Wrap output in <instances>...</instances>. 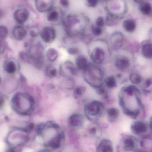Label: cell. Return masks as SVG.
<instances>
[{
	"instance_id": "obj_24",
	"label": "cell",
	"mask_w": 152,
	"mask_h": 152,
	"mask_svg": "<svg viewBox=\"0 0 152 152\" xmlns=\"http://www.w3.org/2000/svg\"><path fill=\"white\" fill-rule=\"evenodd\" d=\"M46 58L49 61L54 62L59 57V53L54 48H51L46 51Z\"/></svg>"
},
{
	"instance_id": "obj_25",
	"label": "cell",
	"mask_w": 152,
	"mask_h": 152,
	"mask_svg": "<svg viewBox=\"0 0 152 152\" xmlns=\"http://www.w3.org/2000/svg\"><path fill=\"white\" fill-rule=\"evenodd\" d=\"M107 113L109 120L111 121H114L118 118L120 111L117 108L111 107L107 110Z\"/></svg>"
},
{
	"instance_id": "obj_43",
	"label": "cell",
	"mask_w": 152,
	"mask_h": 152,
	"mask_svg": "<svg viewBox=\"0 0 152 152\" xmlns=\"http://www.w3.org/2000/svg\"><path fill=\"white\" fill-rule=\"evenodd\" d=\"M4 99L2 96H0V110L2 109L4 106Z\"/></svg>"
},
{
	"instance_id": "obj_12",
	"label": "cell",
	"mask_w": 152,
	"mask_h": 152,
	"mask_svg": "<svg viewBox=\"0 0 152 152\" xmlns=\"http://www.w3.org/2000/svg\"><path fill=\"white\" fill-rule=\"evenodd\" d=\"M41 38L45 42L51 43L56 38V32L52 28L46 27L42 29L40 34Z\"/></svg>"
},
{
	"instance_id": "obj_20",
	"label": "cell",
	"mask_w": 152,
	"mask_h": 152,
	"mask_svg": "<svg viewBox=\"0 0 152 152\" xmlns=\"http://www.w3.org/2000/svg\"><path fill=\"white\" fill-rule=\"evenodd\" d=\"M12 36L15 40L20 41L23 40L27 35V31L21 26H17L13 28Z\"/></svg>"
},
{
	"instance_id": "obj_22",
	"label": "cell",
	"mask_w": 152,
	"mask_h": 152,
	"mask_svg": "<svg viewBox=\"0 0 152 152\" xmlns=\"http://www.w3.org/2000/svg\"><path fill=\"white\" fill-rule=\"evenodd\" d=\"M52 0H36V6L38 11L45 12L51 6Z\"/></svg>"
},
{
	"instance_id": "obj_39",
	"label": "cell",
	"mask_w": 152,
	"mask_h": 152,
	"mask_svg": "<svg viewBox=\"0 0 152 152\" xmlns=\"http://www.w3.org/2000/svg\"><path fill=\"white\" fill-rule=\"evenodd\" d=\"M95 23L96 26L101 28L104 26V20L102 17H100L96 19Z\"/></svg>"
},
{
	"instance_id": "obj_5",
	"label": "cell",
	"mask_w": 152,
	"mask_h": 152,
	"mask_svg": "<svg viewBox=\"0 0 152 152\" xmlns=\"http://www.w3.org/2000/svg\"><path fill=\"white\" fill-rule=\"evenodd\" d=\"M84 77L87 84L96 88L103 86L104 74L98 66L89 64L87 68L84 71Z\"/></svg>"
},
{
	"instance_id": "obj_15",
	"label": "cell",
	"mask_w": 152,
	"mask_h": 152,
	"mask_svg": "<svg viewBox=\"0 0 152 152\" xmlns=\"http://www.w3.org/2000/svg\"><path fill=\"white\" fill-rule=\"evenodd\" d=\"M3 69L7 74L13 75L18 70L19 65L15 60L11 58L8 59L4 62Z\"/></svg>"
},
{
	"instance_id": "obj_2",
	"label": "cell",
	"mask_w": 152,
	"mask_h": 152,
	"mask_svg": "<svg viewBox=\"0 0 152 152\" xmlns=\"http://www.w3.org/2000/svg\"><path fill=\"white\" fill-rule=\"evenodd\" d=\"M37 131L46 148L55 150L59 149L65 139L62 129L55 122L49 121L38 125Z\"/></svg>"
},
{
	"instance_id": "obj_35",
	"label": "cell",
	"mask_w": 152,
	"mask_h": 152,
	"mask_svg": "<svg viewBox=\"0 0 152 152\" xmlns=\"http://www.w3.org/2000/svg\"><path fill=\"white\" fill-rule=\"evenodd\" d=\"M144 90L146 93H150L152 92V80L148 78L145 80L143 85Z\"/></svg>"
},
{
	"instance_id": "obj_9",
	"label": "cell",
	"mask_w": 152,
	"mask_h": 152,
	"mask_svg": "<svg viewBox=\"0 0 152 152\" xmlns=\"http://www.w3.org/2000/svg\"><path fill=\"white\" fill-rule=\"evenodd\" d=\"M78 70L76 66L71 61H67L61 64L59 72L60 75L64 77L70 78L77 75Z\"/></svg>"
},
{
	"instance_id": "obj_34",
	"label": "cell",
	"mask_w": 152,
	"mask_h": 152,
	"mask_svg": "<svg viewBox=\"0 0 152 152\" xmlns=\"http://www.w3.org/2000/svg\"><path fill=\"white\" fill-rule=\"evenodd\" d=\"M95 89L97 94L101 96L104 99H106L108 98V92L103 86H101Z\"/></svg>"
},
{
	"instance_id": "obj_3",
	"label": "cell",
	"mask_w": 152,
	"mask_h": 152,
	"mask_svg": "<svg viewBox=\"0 0 152 152\" xmlns=\"http://www.w3.org/2000/svg\"><path fill=\"white\" fill-rule=\"evenodd\" d=\"M35 100L29 94L24 92H17L13 95L10 101L12 109L21 116L31 115L35 108Z\"/></svg>"
},
{
	"instance_id": "obj_32",
	"label": "cell",
	"mask_w": 152,
	"mask_h": 152,
	"mask_svg": "<svg viewBox=\"0 0 152 152\" xmlns=\"http://www.w3.org/2000/svg\"><path fill=\"white\" fill-rule=\"evenodd\" d=\"M67 79L64 80L62 82L63 87L66 89H73L75 86V82L70 78H66Z\"/></svg>"
},
{
	"instance_id": "obj_41",
	"label": "cell",
	"mask_w": 152,
	"mask_h": 152,
	"mask_svg": "<svg viewBox=\"0 0 152 152\" xmlns=\"http://www.w3.org/2000/svg\"><path fill=\"white\" fill-rule=\"evenodd\" d=\"M87 5L90 7H95L98 3V0H87Z\"/></svg>"
},
{
	"instance_id": "obj_27",
	"label": "cell",
	"mask_w": 152,
	"mask_h": 152,
	"mask_svg": "<svg viewBox=\"0 0 152 152\" xmlns=\"http://www.w3.org/2000/svg\"><path fill=\"white\" fill-rule=\"evenodd\" d=\"M141 147L145 150H151L152 140L151 137L149 136H145L141 139L140 142Z\"/></svg>"
},
{
	"instance_id": "obj_21",
	"label": "cell",
	"mask_w": 152,
	"mask_h": 152,
	"mask_svg": "<svg viewBox=\"0 0 152 152\" xmlns=\"http://www.w3.org/2000/svg\"><path fill=\"white\" fill-rule=\"evenodd\" d=\"M76 64L78 69L84 71L87 68L89 63L85 56L80 55L78 56L76 58Z\"/></svg>"
},
{
	"instance_id": "obj_4",
	"label": "cell",
	"mask_w": 152,
	"mask_h": 152,
	"mask_svg": "<svg viewBox=\"0 0 152 152\" xmlns=\"http://www.w3.org/2000/svg\"><path fill=\"white\" fill-rule=\"evenodd\" d=\"M100 44L96 43L91 45L89 50L90 58L97 65L102 64L106 62L107 58L110 56L109 46L105 42L99 41Z\"/></svg>"
},
{
	"instance_id": "obj_28",
	"label": "cell",
	"mask_w": 152,
	"mask_h": 152,
	"mask_svg": "<svg viewBox=\"0 0 152 152\" xmlns=\"http://www.w3.org/2000/svg\"><path fill=\"white\" fill-rule=\"evenodd\" d=\"M87 91V88L84 86H78L74 88L73 95L76 99H79L82 97Z\"/></svg>"
},
{
	"instance_id": "obj_16",
	"label": "cell",
	"mask_w": 152,
	"mask_h": 152,
	"mask_svg": "<svg viewBox=\"0 0 152 152\" xmlns=\"http://www.w3.org/2000/svg\"><path fill=\"white\" fill-rule=\"evenodd\" d=\"M28 10L26 8H20L16 10L14 13V18L15 21L19 24L26 22L29 17Z\"/></svg>"
},
{
	"instance_id": "obj_29",
	"label": "cell",
	"mask_w": 152,
	"mask_h": 152,
	"mask_svg": "<svg viewBox=\"0 0 152 152\" xmlns=\"http://www.w3.org/2000/svg\"><path fill=\"white\" fill-rule=\"evenodd\" d=\"M139 9L143 14L149 15L152 12V7L151 4L148 2H142L139 6Z\"/></svg>"
},
{
	"instance_id": "obj_11",
	"label": "cell",
	"mask_w": 152,
	"mask_h": 152,
	"mask_svg": "<svg viewBox=\"0 0 152 152\" xmlns=\"http://www.w3.org/2000/svg\"><path fill=\"white\" fill-rule=\"evenodd\" d=\"M124 38L123 35L120 32L113 33L111 37L110 46L114 50H118L123 47Z\"/></svg>"
},
{
	"instance_id": "obj_6",
	"label": "cell",
	"mask_w": 152,
	"mask_h": 152,
	"mask_svg": "<svg viewBox=\"0 0 152 152\" xmlns=\"http://www.w3.org/2000/svg\"><path fill=\"white\" fill-rule=\"evenodd\" d=\"M28 133L26 128H15L10 131L7 135L6 142L11 148L24 145L29 140Z\"/></svg>"
},
{
	"instance_id": "obj_1",
	"label": "cell",
	"mask_w": 152,
	"mask_h": 152,
	"mask_svg": "<svg viewBox=\"0 0 152 152\" xmlns=\"http://www.w3.org/2000/svg\"><path fill=\"white\" fill-rule=\"evenodd\" d=\"M120 105L123 112L130 118H136L140 114L141 110V93L134 85L123 87L120 91Z\"/></svg>"
},
{
	"instance_id": "obj_47",
	"label": "cell",
	"mask_w": 152,
	"mask_h": 152,
	"mask_svg": "<svg viewBox=\"0 0 152 152\" xmlns=\"http://www.w3.org/2000/svg\"><path fill=\"white\" fill-rule=\"evenodd\" d=\"M39 152H50L48 150H43V151H41Z\"/></svg>"
},
{
	"instance_id": "obj_36",
	"label": "cell",
	"mask_w": 152,
	"mask_h": 152,
	"mask_svg": "<svg viewBox=\"0 0 152 152\" xmlns=\"http://www.w3.org/2000/svg\"><path fill=\"white\" fill-rule=\"evenodd\" d=\"M8 35V29L5 26H0V39L4 40Z\"/></svg>"
},
{
	"instance_id": "obj_19",
	"label": "cell",
	"mask_w": 152,
	"mask_h": 152,
	"mask_svg": "<svg viewBox=\"0 0 152 152\" xmlns=\"http://www.w3.org/2000/svg\"><path fill=\"white\" fill-rule=\"evenodd\" d=\"M142 53L144 58L147 59H151L152 58V45L151 42L145 41L142 43Z\"/></svg>"
},
{
	"instance_id": "obj_14",
	"label": "cell",
	"mask_w": 152,
	"mask_h": 152,
	"mask_svg": "<svg viewBox=\"0 0 152 152\" xmlns=\"http://www.w3.org/2000/svg\"><path fill=\"white\" fill-rule=\"evenodd\" d=\"M115 66L116 68L120 71L127 70L130 66L129 59L124 55H118L115 59Z\"/></svg>"
},
{
	"instance_id": "obj_17",
	"label": "cell",
	"mask_w": 152,
	"mask_h": 152,
	"mask_svg": "<svg viewBox=\"0 0 152 152\" xmlns=\"http://www.w3.org/2000/svg\"><path fill=\"white\" fill-rule=\"evenodd\" d=\"M96 152H113L112 142L109 139H102L96 148Z\"/></svg>"
},
{
	"instance_id": "obj_44",
	"label": "cell",
	"mask_w": 152,
	"mask_h": 152,
	"mask_svg": "<svg viewBox=\"0 0 152 152\" xmlns=\"http://www.w3.org/2000/svg\"><path fill=\"white\" fill-rule=\"evenodd\" d=\"M6 152H15V151H14V148H11L10 147V149L7 150Z\"/></svg>"
},
{
	"instance_id": "obj_18",
	"label": "cell",
	"mask_w": 152,
	"mask_h": 152,
	"mask_svg": "<svg viewBox=\"0 0 152 152\" xmlns=\"http://www.w3.org/2000/svg\"><path fill=\"white\" fill-rule=\"evenodd\" d=\"M102 129L101 126L97 123L91 124L87 128V134L91 137L100 138L102 135Z\"/></svg>"
},
{
	"instance_id": "obj_8",
	"label": "cell",
	"mask_w": 152,
	"mask_h": 152,
	"mask_svg": "<svg viewBox=\"0 0 152 152\" xmlns=\"http://www.w3.org/2000/svg\"><path fill=\"white\" fill-rule=\"evenodd\" d=\"M137 142L138 141L135 137L125 136L120 141V149L124 152H134L137 150Z\"/></svg>"
},
{
	"instance_id": "obj_26",
	"label": "cell",
	"mask_w": 152,
	"mask_h": 152,
	"mask_svg": "<svg viewBox=\"0 0 152 152\" xmlns=\"http://www.w3.org/2000/svg\"><path fill=\"white\" fill-rule=\"evenodd\" d=\"M103 82H104L105 86L110 89L114 88L117 86V79L115 76L113 75L109 76L106 77L104 80Z\"/></svg>"
},
{
	"instance_id": "obj_49",
	"label": "cell",
	"mask_w": 152,
	"mask_h": 152,
	"mask_svg": "<svg viewBox=\"0 0 152 152\" xmlns=\"http://www.w3.org/2000/svg\"><path fill=\"white\" fill-rule=\"evenodd\" d=\"M2 82V79L0 77V84H1V83Z\"/></svg>"
},
{
	"instance_id": "obj_38",
	"label": "cell",
	"mask_w": 152,
	"mask_h": 152,
	"mask_svg": "<svg viewBox=\"0 0 152 152\" xmlns=\"http://www.w3.org/2000/svg\"><path fill=\"white\" fill-rule=\"evenodd\" d=\"M68 53L70 55H76L79 53V51L76 47H70L67 50Z\"/></svg>"
},
{
	"instance_id": "obj_7",
	"label": "cell",
	"mask_w": 152,
	"mask_h": 152,
	"mask_svg": "<svg viewBox=\"0 0 152 152\" xmlns=\"http://www.w3.org/2000/svg\"><path fill=\"white\" fill-rule=\"evenodd\" d=\"M104 110L103 104L98 101H92L87 103L84 107V113L90 121L98 119L102 115Z\"/></svg>"
},
{
	"instance_id": "obj_46",
	"label": "cell",
	"mask_w": 152,
	"mask_h": 152,
	"mask_svg": "<svg viewBox=\"0 0 152 152\" xmlns=\"http://www.w3.org/2000/svg\"><path fill=\"white\" fill-rule=\"evenodd\" d=\"M137 3L141 4L143 0H134Z\"/></svg>"
},
{
	"instance_id": "obj_33",
	"label": "cell",
	"mask_w": 152,
	"mask_h": 152,
	"mask_svg": "<svg viewBox=\"0 0 152 152\" xmlns=\"http://www.w3.org/2000/svg\"><path fill=\"white\" fill-rule=\"evenodd\" d=\"M59 13L56 10H51L47 15V20L51 22L56 21L59 18Z\"/></svg>"
},
{
	"instance_id": "obj_10",
	"label": "cell",
	"mask_w": 152,
	"mask_h": 152,
	"mask_svg": "<svg viewBox=\"0 0 152 152\" xmlns=\"http://www.w3.org/2000/svg\"><path fill=\"white\" fill-rule=\"evenodd\" d=\"M84 116L79 113H74L70 116L68 123L70 126L74 129L81 128L84 125Z\"/></svg>"
},
{
	"instance_id": "obj_30",
	"label": "cell",
	"mask_w": 152,
	"mask_h": 152,
	"mask_svg": "<svg viewBox=\"0 0 152 152\" xmlns=\"http://www.w3.org/2000/svg\"><path fill=\"white\" fill-rule=\"evenodd\" d=\"M45 74L48 77L53 78L57 75V69L54 66L49 65L46 68Z\"/></svg>"
},
{
	"instance_id": "obj_13",
	"label": "cell",
	"mask_w": 152,
	"mask_h": 152,
	"mask_svg": "<svg viewBox=\"0 0 152 152\" xmlns=\"http://www.w3.org/2000/svg\"><path fill=\"white\" fill-rule=\"evenodd\" d=\"M149 126L145 122L141 121H135L131 125V130L132 133L136 135L144 134L148 130Z\"/></svg>"
},
{
	"instance_id": "obj_40",
	"label": "cell",
	"mask_w": 152,
	"mask_h": 152,
	"mask_svg": "<svg viewBox=\"0 0 152 152\" xmlns=\"http://www.w3.org/2000/svg\"><path fill=\"white\" fill-rule=\"evenodd\" d=\"M6 48V45L4 42V40L0 39V54L4 52Z\"/></svg>"
},
{
	"instance_id": "obj_48",
	"label": "cell",
	"mask_w": 152,
	"mask_h": 152,
	"mask_svg": "<svg viewBox=\"0 0 152 152\" xmlns=\"http://www.w3.org/2000/svg\"><path fill=\"white\" fill-rule=\"evenodd\" d=\"M134 152H149L148 151H135Z\"/></svg>"
},
{
	"instance_id": "obj_37",
	"label": "cell",
	"mask_w": 152,
	"mask_h": 152,
	"mask_svg": "<svg viewBox=\"0 0 152 152\" xmlns=\"http://www.w3.org/2000/svg\"><path fill=\"white\" fill-rule=\"evenodd\" d=\"M92 32L95 36H99L102 34V29L100 27L94 26L92 28Z\"/></svg>"
},
{
	"instance_id": "obj_45",
	"label": "cell",
	"mask_w": 152,
	"mask_h": 152,
	"mask_svg": "<svg viewBox=\"0 0 152 152\" xmlns=\"http://www.w3.org/2000/svg\"><path fill=\"white\" fill-rule=\"evenodd\" d=\"M4 16V12L1 9H0V19L2 18Z\"/></svg>"
},
{
	"instance_id": "obj_31",
	"label": "cell",
	"mask_w": 152,
	"mask_h": 152,
	"mask_svg": "<svg viewBox=\"0 0 152 152\" xmlns=\"http://www.w3.org/2000/svg\"><path fill=\"white\" fill-rule=\"evenodd\" d=\"M130 82L134 85H139L142 82V76L137 73H132L129 77Z\"/></svg>"
},
{
	"instance_id": "obj_23",
	"label": "cell",
	"mask_w": 152,
	"mask_h": 152,
	"mask_svg": "<svg viewBox=\"0 0 152 152\" xmlns=\"http://www.w3.org/2000/svg\"><path fill=\"white\" fill-rule=\"evenodd\" d=\"M123 26L126 31L133 33L135 30L136 24L134 20L132 19L126 20L123 23Z\"/></svg>"
},
{
	"instance_id": "obj_42",
	"label": "cell",
	"mask_w": 152,
	"mask_h": 152,
	"mask_svg": "<svg viewBox=\"0 0 152 152\" xmlns=\"http://www.w3.org/2000/svg\"><path fill=\"white\" fill-rule=\"evenodd\" d=\"M60 4L62 6L67 7V6H68L69 2L68 0H60Z\"/></svg>"
}]
</instances>
